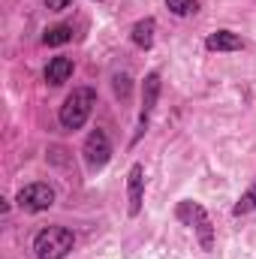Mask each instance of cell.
<instances>
[{
	"instance_id": "6da1fadb",
	"label": "cell",
	"mask_w": 256,
	"mask_h": 259,
	"mask_svg": "<svg viewBox=\"0 0 256 259\" xmlns=\"http://www.w3.org/2000/svg\"><path fill=\"white\" fill-rule=\"evenodd\" d=\"M94 106H97V91H94V88H72V94L64 100V106H61V112H58L61 127L69 130V133L81 130L88 124Z\"/></svg>"
},
{
	"instance_id": "7a4b0ae2",
	"label": "cell",
	"mask_w": 256,
	"mask_h": 259,
	"mask_svg": "<svg viewBox=\"0 0 256 259\" xmlns=\"http://www.w3.org/2000/svg\"><path fill=\"white\" fill-rule=\"evenodd\" d=\"M175 217H178V223H184L187 229L196 232L202 250H214V223H211V214H208L199 202L181 199V202L175 205Z\"/></svg>"
},
{
	"instance_id": "3957f363",
	"label": "cell",
	"mask_w": 256,
	"mask_h": 259,
	"mask_svg": "<svg viewBox=\"0 0 256 259\" xmlns=\"http://www.w3.org/2000/svg\"><path fill=\"white\" fill-rule=\"evenodd\" d=\"M72 247H75V235L66 226H46L33 238L36 259H66Z\"/></svg>"
},
{
	"instance_id": "277c9868",
	"label": "cell",
	"mask_w": 256,
	"mask_h": 259,
	"mask_svg": "<svg viewBox=\"0 0 256 259\" xmlns=\"http://www.w3.org/2000/svg\"><path fill=\"white\" fill-rule=\"evenodd\" d=\"M160 88H163L160 72H148V75H145V81H142V109H139V124H136V133H133L130 145H139V142H142V136H145L148 127H151V115H154V109H157Z\"/></svg>"
},
{
	"instance_id": "5b68a950",
	"label": "cell",
	"mask_w": 256,
	"mask_h": 259,
	"mask_svg": "<svg viewBox=\"0 0 256 259\" xmlns=\"http://www.w3.org/2000/svg\"><path fill=\"white\" fill-rule=\"evenodd\" d=\"M81 157H84V166L88 172H100L109 160H112V139L106 130H91L84 145H81Z\"/></svg>"
},
{
	"instance_id": "8992f818",
	"label": "cell",
	"mask_w": 256,
	"mask_h": 259,
	"mask_svg": "<svg viewBox=\"0 0 256 259\" xmlns=\"http://www.w3.org/2000/svg\"><path fill=\"white\" fill-rule=\"evenodd\" d=\"M15 202H18V208L21 211H27V214H39V211H49L52 205H55V190L49 187V184H27V187H21L18 196H15Z\"/></svg>"
},
{
	"instance_id": "52a82bcc",
	"label": "cell",
	"mask_w": 256,
	"mask_h": 259,
	"mask_svg": "<svg viewBox=\"0 0 256 259\" xmlns=\"http://www.w3.org/2000/svg\"><path fill=\"white\" fill-rule=\"evenodd\" d=\"M127 211L130 217H139L142 214V202H145V166L142 163H133L127 172Z\"/></svg>"
},
{
	"instance_id": "ba28073f",
	"label": "cell",
	"mask_w": 256,
	"mask_h": 259,
	"mask_svg": "<svg viewBox=\"0 0 256 259\" xmlns=\"http://www.w3.org/2000/svg\"><path fill=\"white\" fill-rule=\"evenodd\" d=\"M205 49L208 52H241L244 39L238 33H232V30H214V33H208Z\"/></svg>"
},
{
	"instance_id": "9c48e42d",
	"label": "cell",
	"mask_w": 256,
	"mask_h": 259,
	"mask_svg": "<svg viewBox=\"0 0 256 259\" xmlns=\"http://www.w3.org/2000/svg\"><path fill=\"white\" fill-rule=\"evenodd\" d=\"M46 81L52 84V88H61L64 81H69V75H72V58H66V55H58V58H52L49 64H46Z\"/></svg>"
},
{
	"instance_id": "30bf717a",
	"label": "cell",
	"mask_w": 256,
	"mask_h": 259,
	"mask_svg": "<svg viewBox=\"0 0 256 259\" xmlns=\"http://www.w3.org/2000/svg\"><path fill=\"white\" fill-rule=\"evenodd\" d=\"M154 33H157V18H139L136 24H133V30H130V39H133V46L136 49H142V52H148L151 46H154Z\"/></svg>"
},
{
	"instance_id": "8fae6325",
	"label": "cell",
	"mask_w": 256,
	"mask_h": 259,
	"mask_svg": "<svg viewBox=\"0 0 256 259\" xmlns=\"http://www.w3.org/2000/svg\"><path fill=\"white\" fill-rule=\"evenodd\" d=\"M69 39H72V24H55V27H49V30L42 33V42H46L49 49L66 46Z\"/></svg>"
},
{
	"instance_id": "7c38bea8",
	"label": "cell",
	"mask_w": 256,
	"mask_h": 259,
	"mask_svg": "<svg viewBox=\"0 0 256 259\" xmlns=\"http://www.w3.org/2000/svg\"><path fill=\"white\" fill-rule=\"evenodd\" d=\"M250 211H256V181L238 196V202L232 205V217H244V214H250Z\"/></svg>"
},
{
	"instance_id": "4fadbf2b",
	"label": "cell",
	"mask_w": 256,
	"mask_h": 259,
	"mask_svg": "<svg viewBox=\"0 0 256 259\" xmlns=\"http://www.w3.org/2000/svg\"><path fill=\"white\" fill-rule=\"evenodd\" d=\"M166 9H169L172 15L184 18V15H193V12L199 9V0H166Z\"/></svg>"
},
{
	"instance_id": "5bb4252c",
	"label": "cell",
	"mask_w": 256,
	"mask_h": 259,
	"mask_svg": "<svg viewBox=\"0 0 256 259\" xmlns=\"http://www.w3.org/2000/svg\"><path fill=\"white\" fill-rule=\"evenodd\" d=\"M112 88H115V94H118L121 100H127V97H130V75H127V72H118V75H115V81H112Z\"/></svg>"
},
{
	"instance_id": "9a60e30c",
	"label": "cell",
	"mask_w": 256,
	"mask_h": 259,
	"mask_svg": "<svg viewBox=\"0 0 256 259\" xmlns=\"http://www.w3.org/2000/svg\"><path fill=\"white\" fill-rule=\"evenodd\" d=\"M69 3H72V0H46V6H49L52 12H64Z\"/></svg>"
},
{
	"instance_id": "2e32d148",
	"label": "cell",
	"mask_w": 256,
	"mask_h": 259,
	"mask_svg": "<svg viewBox=\"0 0 256 259\" xmlns=\"http://www.w3.org/2000/svg\"><path fill=\"white\" fill-rule=\"evenodd\" d=\"M97 3H103V0H97Z\"/></svg>"
}]
</instances>
